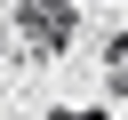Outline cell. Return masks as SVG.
<instances>
[{
    "instance_id": "obj_1",
    "label": "cell",
    "mask_w": 128,
    "mask_h": 120,
    "mask_svg": "<svg viewBox=\"0 0 128 120\" xmlns=\"http://www.w3.org/2000/svg\"><path fill=\"white\" fill-rule=\"evenodd\" d=\"M16 24L32 32V48H64L72 40V0H16Z\"/></svg>"
},
{
    "instance_id": "obj_2",
    "label": "cell",
    "mask_w": 128,
    "mask_h": 120,
    "mask_svg": "<svg viewBox=\"0 0 128 120\" xmlns=\"http://www.w3.org/2000/svg\"><path fill=\"white\" fill-rule=\"evenodd\" d=\"M104 80H112V96H128V32L104 40Z\"/></svg>"
}]
</instances>
